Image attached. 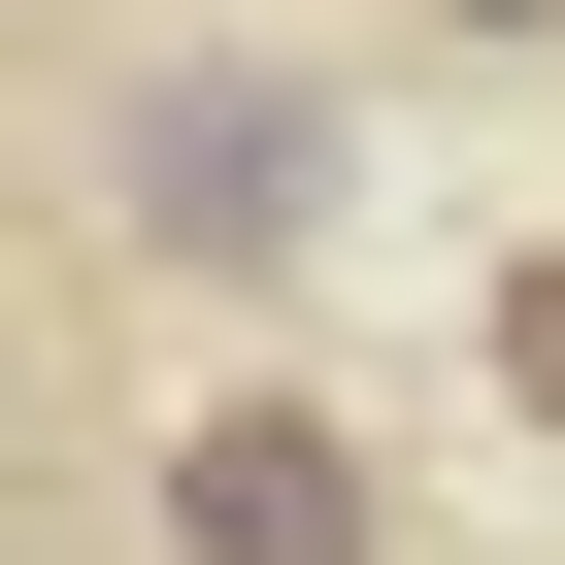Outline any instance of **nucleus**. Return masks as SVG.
Returning a JSON list of instances; mask_svg holds the SVG:
<instances>
[{
  "instance_id": "nucleus-3",
  "label": "nucleus",
  "mask_w": 565,
  "mask_h": 565,
  "mask_svg": "<svg viewBox=\"0 0 565 565\" xmlns=\"http://www.w3.org/2000/svg\"><path fill=\"white\" fill-rule=\"evenodd\" d=\"M466 366H499V399L565 433V233H532V266H499V300H466Z\"/></svg>"
},
{
  "instance_id": "nucleus-1",
  "label": "nucleus",
  "mask_w": 565,
  "mask_h": 565,
  "mask_svg": "<svg viewBox=\"0 0 565 565\" xmlns=\"http://www.w3.org/2000/svg\"><path fill=\"white\" fill-rule=\"evenodd\" d=\"M100 233L167 266V300H300V266H333V67L167 34V67L100 100Z\"/></svg>"
},
{
  "instance_id": "nucleus-4",
  "label": "nucleus",
  "mask_w": 565,
  "mask_h": 565,
  "mask_svg": "<svg viewBox=\"0 0 565 565\" xmlns=\"http://www.w3.org/2000/svg\"><path fill=\"white\" fill-rule=\"evenodd\" d=\"M433 34H466V67H499V34H565V0H433Z\"/></svg>"
},
{
  "instance_id": "nucleus-2",
  "label": "nucleus",
  "mask_w": 565,
  "mask_h": 565,
  "mask_svg": "<svg viewBox=\"0 0 565 565\" xmlns=\"http://www.w3.org/2000/svg\"><path fill=\"white\" fill-rule=\"evenodd\" d=\"M134 532H167V565H399V466H366L300 366H233V399H167Z\"/></svg>"
}]
</instances>
